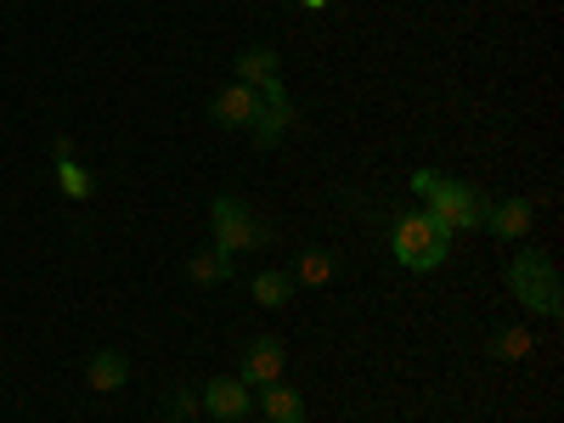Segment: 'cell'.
<instances>
[{"mask_svg": "<svg viewBox=\"0 0 564 423\" xmlns=\"http://www.w3.org/2000/svg\"><path fill=\"white\" fill-rule=\"evenodd\" d=\"M390 249H395V260H401L406 271H435V265H446V254H452V231L417 209V215H401V220H395Z\"/></svg>", "mask_w": 564, "mask_h": 423, "instance_id": "1", "label": "cell"}, {"mask_svg": "<svg viewBox=\"0 0 564 423\" xmlns=\"http://www.w3.org/2000/svg\"><path fill=\"white\" fill-rule=\"evenodd\" d=\"M508 289L520 305H531V316H558L564 311V282H558V265L547 254H513L508 265Z\"/></svg>", "mask_w": 564, "mask_h": 423, "instance_id": "2", "label": "cell"}, {"mask_svg": "<svg viewBox=\"0 0 564 423\" xmlns=\"http://www.w3.org/2000/svg\"><path fill=\"white\" fill-rule=\"evenodd\" d=\"M209 226H215V249L220 254H249V249H260L271 231L260 226V215L243 204V198H215V209H209Z\"/></svg>", "mask_w": 564, "mask_h": 423, "instance_id": "3", "label": "cell"}, {"mask_svg": "<svg viewBox=\"0 0 564 423\" xmlns=\"http://www.w3.org/2000/svg\"><path fill=\"white\" fill-rule=\"evenodd\" d=\"M423 198H430V209H423V215L441 220L446 231H475L486 220V198L475 193V186H463V181H435Z\"/></svg>", "mask_w": 564, "mask_h": 423, "instance_id": "4", "label": "cell"}, {"mask_svg": "<svg viewBox=\"0 0 564 423\" xmlns=\"http://www.w3.org/2000/svg\"><path fill=\"white\" fill-rule=\"evenodd\" d=\"M209 119H215L220 130H249V124L260 119V90L243 85V79H231L220 97L209 102Z\"/></svg>", "mask_w": 564, "mask_h": 423, "instance_id": "5", "label": "cell"}, {"mask_svg": "<svg viewBox=\"0 0 564 423\" xmlns=\"http://www.w3.org/2000/svg\"><path fill=\"white\" fill-rule=\"evenodd\" d=\"M198 406H204L209 417L238 423V417H249V412H254V390H249L243 379H209V384H204V395H198Z\"/></svg>", "mask_w": 564, "mask_h": 423, "instance_id": "6", "label": "cell"}, {"mask_svg": "<svg viewBox=\"0 0 564 423\" xmlns=\"http://www.w3.org/2000/svg\"><path fill=\"white\" fill-rule=\"evenodd\" d=\"M282 361H289L282 339H254V345L243 350V372H238V379H243L249 390H265V384L282 379Z\"/></svg>", "mask_w": 564, "mask_h": 423, "instance_id": "7", "label": "cell"}, {"mask_svg": "<svg viewBox=\"0 0 564 423\" xmlns=\"http://www.w3.org/2000/svg\"><path fill=\"white\" fill-rule=\"evenodd\" d=\"M531 220H536V209L525 198H508V204H486V220L480 226L491 231V238H525Z\"/></svg>", "mask_w": 564, "mask_h": 423, "instance_id": "8", "label": "cell"}, {"mask_svg": "<svg viewBox=\"0 0 564 423\" xmlns=\"http://www.w3.org/2000/svg\"><path fill=\"white\" fill-rule=\"evenodd\" d=\"M260 412L271 417V423H305V395L294 390V384H265L260 390Z\"/></svg>", "mask_w": 564, "mask_h": 423, "instance_id": "9", "label": "cell"}, {"mask_svg": "<svg viewBox=\"0 0 564 423\" xmlns=\"http://www.w3.org/2000/svg\"><path fill=\"white\" fill-rule=\"evenodd\" d=\"M124 379H130V361L119 350H97V356H90V390H97V395L124 390Z\"/></svg>", "mask_w": 564, "mask_h": 423, "instance_id": "10", "label": "cell"}, {"mask_svg": "<svg viewBox=\"0 0 564 423\" xmlns=\"http://www.w3.org/2000/svg\"><path fill=\"white\" fill-rule=\"evenodd\" d=\"M289 276H294V289H322V282H334V254H327V249H305Z\"/></svg>", "mask_w": 564, "mask_h": 423, "instance_id": "11", "label": "cell"}, {"mask_svg": "<svg viewBox=\"0 0 564 423\" xmlns=\"http://www.w3.org/2000/svg\"><path fill=\"white\" fill-rule=\"evenodd\" d=\"M238 79L243 85H265V79H276V52H271V45H249V52L238 57Z\"/></svg>", "mask_w": 564, "mask_h": 423, "instance_id": "12", "label": "cell"}, {"mask_svg": "<svg viewBox=\"0 0 564 423\" xmlns=\"http://www.w3.org/2000/svg\"><path fill=\"white\" fill-rule=\"evenodd\" d=\"M249 294H254L260 305H289V300H294V276H289V271H260V276L249 282Z\"/></svg>", "mask_w": 564, "mask_h": 423, "instance_id": "13", "label": "cell"}, {"mask_svg": "<svg viewBox=\"0 0 564 423\" xmlns=\"http://www.w3.org/2000/svg\"><path fill=\"white\" fill-rule=\"evenodd\" d=\"M57 186H63L74 204H85L90 193H97V181H90V170H85L79 159H57Z\"/></svg>", "mask_w": 564, "mask_h": 423, "instance_id": "14", "label": "cell"}, {"mask_svg": "<svg viewBox=\"0 0 564 423\" xmlns=\"http://www.w3.org/2000/svg\"><path fill=\"white\" fill-rule=\"evenodd\" d=\"M531 350H536L531 327H502V334L491 339V356H497V361H525Z\"/></svg>", "mask_w": 564, "mask_h": 423, "instance_id": "15", "label": "cell"}, {"mask_svg": "<svg viewBox=\"0 0 564 423\" xmlns=\"http://www.w3.org/2000/svg\"><path fill=\"white\" fill-rule=\"evenodd\" d=\"M186 271H193V282H204V289H209V282H226L231 276V254L204 249V254H193V265H186Z\"/></svg>", "mask_w": 564, "mask_h": 423, "instance_id": "16", "label": "cell"}, {"mask_svg": "<svg viewBox=\"0 0 564 423\" xmlns=\"http://www.w3.org/2000/svg\"><path fill=\"white\" fill-rule=\"evenodd\" d=\"M435 181H441V175H435V170H412V193H417V198H423V193H430V186H435Z\"/></svg>", "mask_w": 564, "mask_h": 423, "instance_id": "17", "label": "cell"}, {"mask_svg": "<svg viewBox=\"0 0 564 423\" xmlns=\"http://www.w3.org/2000/svg\"><path fill=\"white\" fill-rule=\"evenodd\" d=\"M175 412H181V417H193V412H198V395H193V390H181V395H175Z\"/></svg>", "mask_w": 564, "mask_h": 423, "instance_id": "18", "label": "cell"}, {"mask_svg": "<svg viewBox=\"0 0 564 423\" xmlns=\"http://www.w3.org/2000/svg\"><path fill=\"white\" fill-rule=\"evenodd\" d=\"M300 7H311V12H322V7H327V0H300Z\"/></svg>", "mask_w": 564, "mask_h": 423, "instance_id": "19", "label": "cell"}]
</instances>
